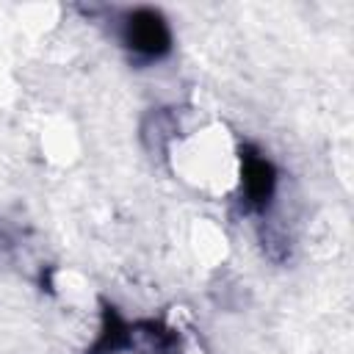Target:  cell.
<instances>
[{
	"instance_id": "obj_1",
	"label": "cell",
	"mask_w": 354,
	"mask_h": 354,
	"mask_svg": "<svg viewBox=\"0 0 354 354\" xmlns=\"http://www.w3.org/2000/svg\"><path fill=\"white\" fill-rule=\"evenodd\" d=\"M122 39L130 50H136L138 55H147V58L163 55L171 44V33H169L166 19L152 8L130 11L124 17V25H122Z\"/></svg>"
},
{
	"instance_id": "obj_2",
	"label": "cell",
	"mask_w": 354,
	"mask_h": 354,
	"mask_svg": "<svg viewBox=\"0 0 354 354\" xmlns=\"http://www.w3.org/2000/svg\"><path fill=\"white\" fill-rule=\"evenodd\" d=\"M274 185H277V171H274L271 160H266L257 152H246L243 155V194H246V202L252 207H266L274 196Z\"/></svg>"
},
{
	"instance_id": "obj_3",
	"label": "cell",
	"mask_w": 354,
	"mask_h": 354,
	"mask_svg": "<svg viewBox=\"0 0 354 354\" xmlns=\"http://www.w3.org/2000/svg\"><path fill=\"white\" fill-rule=\"evenodd\" d=\"M127 346H136L141 354H177L174 332L155 324V321H144L138 326H130V343Z\"/></svg>"
}]
</instances>
